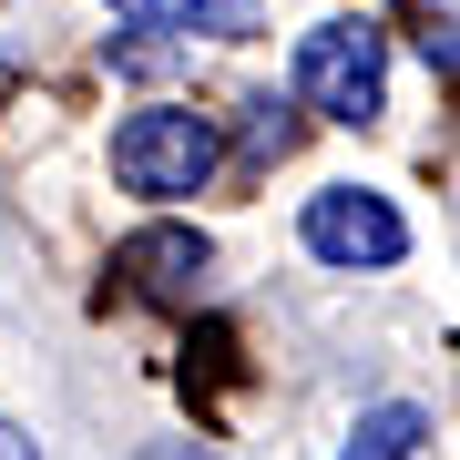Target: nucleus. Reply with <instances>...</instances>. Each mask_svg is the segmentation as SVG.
<instances>
[{
  "instance_id": "3",
  "label": "nucleus",
  "mask_w": 460,
  "mask_h": 460,
  "mask_svg": "<svg viewBox=\"0 0 460 460\" xmlns=\"http://www.w3.org/2000/svg\"><path fill=\"white\" fill-rule=\"evenodd\" d=\"M296 246L317 266H338V277H378V266L410 256V215L389 195H368V184H317L307 215H296Z\"/></svg>"
},
{
  "instance_id": "9",
  "label": "nucleus",
  "mask_w": 460,
  "mask_h": 460,
  "mask_svg": "<svg viewBox=\"0 0 460 460\" xmlns=\"http://www.w3.org/2000/svg\"><path fill=\"white\" fill-rule=\"evenodd\" d=\"M144 460H226V450H205V440H154Z\"/></svg>"
},
{
  "instance_id": "1",
  "label": "nucleus",
  "mask_w": 460,
  "mask_h": 460,
  "mask_svg": "<svg viewBox=\"0 0 460 460\" xmlns=\"http://www.w3.org/2000/svg\"><path fill=\"white\" fill-rule=\"evenodd\" d=\"M215 164H226V133H215V113H195V102H144V113L113 123V184L123 195H205Z\"/></svg>"
},
{
  "instance_id": "2",
  "label": "nucleus",
  "mask_w": 460,
  "mask_h": 460,
  "mask_svg": "<svg viewBox=\"0 0 460 460\" xmlns=\"http://www.w3.org/2000/svg\"><path fill=\"white\" fill-rule=\"evenodd\" d=\"M296 102L328 123H378L389 113V31L378 21H317L296 31Z\"/></svg>"
},
{
  "instance_id": "8",
  "label": "nucleus",
  "mask_w": 460,
  "mask_h": 460,
  "mask_svg": "<svg viewBox=\"0 0 460 460\" xmlns=\"http://www.w3.org/2000/svg\"><path fill=\"white\" fill-rule=\"evenodd\" d=\"M0 460H41V440H31L21 420H0Z\"/></svg>"
},
{
  "instance_id": "7",
  "label": "nucleus",
  "mask_w": 460,
  "mask_h": 460,
  "mask_svg": "<svg viewBox=\"0 0 460 460\" xmlns=\"http://www.w3.org/2000/svg\"><path fill=\"white\" fill-rule=\"evenodd\" d=\"M450 11L460 0H399V21H410V41H420V62L450 83V62H460V41H450Z\"/></svg>"
},
{
  "instance_id": "6",
  "label": "nucleus",
  "mask_w": 460,
  "mask_h": 460,
  "mask_svg": "<svg viewBox=\"0 0 460 460\" xmlns=\"http://www.w3.org/2000/svg\"><path fill=\"white\" fill-rule=\"evenodd\" d=\"M429 440V410H410V399H378V410H358V429H348L338 460H420Z\"/></svg>"
},
{
  "instance_id": "4",
  "label": "nucleus",
  "mask_w": 460,
  "mask_h": 460,
  "mask_svg": "<svg viewBox=\"0 0 460 460\" xmlns=\"http://www.w3.org/2000/svg\"><path fill=\"white\" fill-rule=\"evenodd\" d=\"M205 266H215V246H205L195 226H144V235H123V277L144 287V296H195Z\"/></svg>"
},
{
  "instance_id": "5",
  "label": "nucleus",
  "mask_w": 460,
  "mask_h": 460,
  "mask_svg": "<svg viewBox=\"0 0 460 460\" xmlns=\"http://www.w3.org/2000/svg\"><path fill=\"white\" fill-rule=\"evenodd\" d=\"M123 21H144V31H174V41H256L266 11L256 0H113Z\"/></svg>"
}]
</instances>
